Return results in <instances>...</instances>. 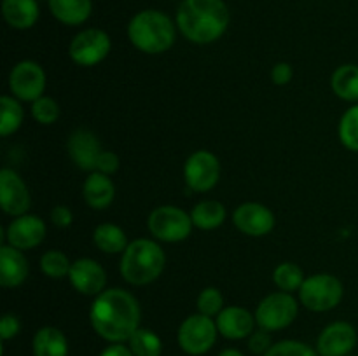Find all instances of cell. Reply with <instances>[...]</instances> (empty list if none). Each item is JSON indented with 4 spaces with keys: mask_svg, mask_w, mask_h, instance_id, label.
Wrapping results in <instances>:
<instances>
[{
    "mask_svg": "<svg viewBox=\"0 0 358 356\" xmlns=\"http://www.w3.org/2000/svg\"><path fill=\"white\" fill-rule=\"evenodd\" d=\"M7 243L17 250H31L45 237V223L37 215L16 216L7 227Z\"/></svg>",
    "mask_w": 358,
    "mask_h": 356,
    "instance_id": "cell-15",
    "label": "cell"
},
{
    "mask_svg": "<svg viewBox=\"0 0 358 356\" xmlns=\"http://www.w3.org/2000/svg\"><path fill=\"white\" fill-rule=\"evenodd\" d=\"M35 356H69V341L65 334L55 327L37 330L34 337Z\"/></svg>",
    "mask_w": 358,
    "mask_h": 356,
    "instance_id": "cell-23",
    "label": "cell"
},
{
    "mask_svg": "<svg viewBox=\"0 0 358 356\" xmlns=\"http://www.w3.org/2000/svg\"><path fill=\"white\" fill-rule=\"evenodd\" d=\"M184 177L189 187L196 192H206L215 187L220 177V163L208 150L192 154L184 166Z\"/></svg>",
    "mask_w": 358,
    "mask_h": 356,
    "instance_id": "cell-11",
    "label": "cell"
},
{
    "mask_svg": "<svg viewBox=\"0 0 358 356\" xmlns=\"http://www.w3.org/2000/svg\"><path fill=\"white\" fill-rule=\"evenodd\" d=\"M51 220L55 225L69 227L70 223H72L73 215H72V212L66 208V206H56V208H52V212H51Z\"/></svg>",
    "mask_w": 358,
    "mask_h": 356,
    "instance_id": "cell-39",
    "label": "cell"
},
{
    "mask_svg": "<svg viewBox=\"0 0 358 356\" xmlns=\"http://www.w3.org/2000/svg\"><path fill=\"white\" fill-rule=\"evenodd\" d=\"M0 201L7 215L21 216L30 208V194L17 173L9 168L0 171Z\"/></svg>",
    "mask_w": 358,
    "mask_h": 356,
    "instance_id": "cell-13",
    "label": "cell"
},
{
    "mask_svg": "<svg viewBox=\"0 0 358 356\" xmlns=\"http://www.w3.org/2000/svg\"><path fill=\"white\" fill-rule=\"evenodd\" d=\"M166 264L163 248L152 239H135L122 251L121 276L131 285H149L157 279Z\"/></svg>",
    "mask_w": 358,
    "mask_h": 356,
    "instance_id": "cell-4",
    "label": "cell"
},
{
    "mask_svg": "<svg viewBox=\"0 0 358 356\" xmlns=\"http://www.w3.org/2000/svg\"><path fill=\"white\" fill-rule=\"evenodd\" d=\"M84 201L94 209H105L115 195V187L108 175L100 173V171H93L90 177L86 178L83 187Z\"/></svg>",
    "mask_w": 358,
    "mask_h": 356,
    "instance_id": "cell-20",
    "label": "cell"
},
{
    "mask_svg": "<svg viewBox=\"0 0 358 356\" xmlns=\"http://www.w3.org/2000/svg\"><path fill=\"white\" fill-rule=\"evenodd\" d=\"M51 14L62 23L77 27L91 16V0H48Z\"/></svg>",
    "mask_w": 358,
    "mask_h": 356,
    "instance_id": "cell-22",
    "label": "cell"
},
{
    "mask_svg": "<svg viewBox=\"0 0 358 356\" xmlns=\"http://www.w3.org/2000/svg\"><path fill=\"white\" fill-rule=\"evenodd\" d=\"M233 222L247 236L261 237L275 227V215L261 202H243L233 213Z\"/></svg>",
    "mask_w": 358,
    "mask_h": 356,
    "instance_id": "cell-12",
    "label": "cell"
},
{
    "mask_svg": "<svg viewBox=\"0 0 358 356\" xmlns=\"http://www.w3.org/2000/svg\"><path fill=\"white\" fill-rule=\"evenodd\" d=\"M69 278L73 288L84 295H100L107 283L103 267L93 258H79L72 262Z\"/></svg>",
    "mask_w": 358,
    "mask_h": 356,
    "instance_id": "cell-16",
    "label": "cell"
},
{
    "mask_svg": "<svg viewBox=\"0 0 358 356\" xmlns=\"http://www.w3.org/2000/svg\"><path fill=\"white\" fill-rule=\"evenodd\" d=\"M191 215L177 206H159L149 215V230L154 237L166 243L185 239L192 230Z\"/></svg>",
    "mask_w": 358,
    "mask_h": 356,
    "instance_id": "cell-8",
    "label": "cell"
},
{
    "mask_svg": "<svg viewBox=\"0 0 358 356\" xmlns=\"http://www.w3.org/2000/svg\"><path fill=\"white\" fill-rule=\"evenodd\" d=\"M28 276V262L23 251L10 244L0 248V285L6 288L20 286Z\"/></svg>",
    "mask_w": 358,
    "mask_h": 356,
    "instance_id": "cell-19",
    "label": "cell"
},
{
    "mask_svg": "<svg viewBox=\"0 0 358 356\" xmlns=\"http://www.w3.org/2000/svg\"><path fill=\"white\" fill-rule=\"evenodd\" d=\"M229 9L224 0H184L177 10V27L187 40L210 44L224 35Z\"/></svg>",
    "mask_w": 358,
    "mask_h": 356,
    "instance_id": "cell-2",
    "label": "cell"
},
{
    "mask_svg": "<svg viewBox=\"0 0 358 356\" xmlns=\"http://www.w3.org/2000/svg\"><path fill=\"white\" fill-rule=\"evenodd\" d=\"M357 346V332L346 321L331 323L317 341V353L320 356H348Z\"/></svg>",
    "mask_w": 358,
    "mask_h": 356,
    "instance_id": "cell-14",
    "label": "cell"
},
{
    "mask_svg": "<svg viewBox=\"0 0 358 356\" xmlns=\"http://www.w3.org/2000/svg\"><path fill=\"white\" fill-rule=\"evenodd\" d=\"M119 168V157L115 156L114 152H108V150H103L98 157V163H96V170L94 171H100V173L105 175H110L115 173Z\"/></svg>",
    "mask_w": 358,
    "mask_h": 356,
    "instance_id": "cell-37",
    "label": "cell"
},
{
    "mask_svg": "<svg viewBox=\"0 0 358 356\" xmlns=\"http://www.w3.org/2000/svg\"><path fill=\"white\" fill-rule=\"evenodd\" d=\"M294 75V70L289 63H276L273 66V72H271V79L276 86H285V84L290 82Z\"/></svg>",
    "mask_w": 358,
    "mask_h": 356,
    "instance_id": "cell-38",
    "label": "cell"
},
{
    "mask_svg": "<svg viewBox=\"0 0 358 356\" xmlns=\"http://www.w3.org/2000/svg\"><path fill=\"white\" fill-rule=\"evenodd\" d=\"M93 241L101 251L105 253H121L128 248V239H126L124 230L114 223H101L94 229Z\"/></svg>",
    "mask_w": 358,
    "mask_h": 356,
    "instance_id": "cell-24",
    "label": "cell"
},
{
    "mask_svg": "<svg viewBox=\"0 0 358 356\" xmlns=\"http://www.w3.org/2000/svg\"><path fill=\"white\" fill-rule=\"evenodd\" d=\"M217 328L219 334H222L226 339L231 341H238V339H247L254 334L255 327V316H252L250 311L245 307L231 306L224 307L220 314L217 316Z\"/></svg>",
    "mask_w": 358,
    "mask_h": 356,
    "instance_id": "cell-18",
    "label": "cell"
},
{
    "mask_svg": "<svg viewBox=\"0 0 358 356\" xmlns=\"http://www.w3.org/2000/svg\"><path fill=\"white\" fill-rule=\"evenodd\" d=\"M3 20L17 30L31 28L38 20L37 0H2Z\"/></svg>",
    "mask_w": 358,
    "mask_h": 356,
    "instance_id": "cell-21",
    "label": "cell"
},
{
    "mask_svg": "<svg viewBox=\"0 0 358 356\" xmlns=\"http://www.w3.org/2000/svg\"><path fill=\"white\" fill-rule=\"evenodd\" d=\"M23 122V108L14 96L0 98V135L9 136Z\"/></svg>",
    "mask_w": 358,
    "mask_h": 356,
    "instance_id": "cell-28",
    "label": "cell"
},
{
    "mask_svg": "<svg viewBox=\"0 0 358 356\" xmlns=\"http://www.w3.org/2000/svg\"><path fill=\"white\" fill-rule=\"evenodd\" d=\"M70 267H72V264L63 251H45L41 258V269L48 278H65V276H69Z\"/></svg>",
    "mask_w": 358,
    "mask_h": 356,
    "instance_id": "cell-30",
    "label": "cell"
},
{
    "mask_svg": "<svg viewBox=\"0 0 358 356\" xmlns=\"http://www.w3.org/2000/svg\"><path fill=\"white\" fill-rule=\"evenodd\" d=\"M299 299L304 307L315 313L331 311L341 302L343 285L332 274L310 276L299 288Z\"/></svg>",
    "mask_w": 358,
    "mask_h": 356,
    "instance_id": "cell-5",
    "label": "cell"
},
{
    "mask_svg": "<svg viewBox=\"0 0 358 356\" xmlns=\"http://www.w3.org/2000/svg\"><path fill=\"white\" fill-rule=\"evenodd\" d=\"M219 356H245V355L238 351V349H224Z\"/></svg>",
    "mask_w": 358,
    "mask_h": 356,
    "instance_id": "cell-41",
    "label": "cell"
},
{
    "mask_svg": "<svg viewBox=\"0 0 358 356\" xmlns=\"http://www.w3.org/2000/svg\"><path fill=\"white\" fill-rule=\"evenodd\" d=\"M297 316V302L289 292H276L261 300L255 311V321L262 330L275 332L287 328Z\"/></svg>",
    "mask_w": 358,
    "mask_h": 356,
    "instance_id": "cell-7",
    "label": "cell"
},
{
    "mask_svg": "<svg viewBox=\"0 0 358 356\" xmlns=\"http://www.w3.org/2000/svg\"><path fill=\"white\" fill-rule=\"evenodd\" d=\"M192 223L203 230H212L226 220V208L219 201H201L191 212Z\"/></svg>",
    "mask_w": 358,
    "mask_h": 356,
    "instance_id": "cell-25",
    "label": "cell"
},
{
    "mask_svg": "<svg viewBox=\"0 0 358 356\" xmlns=\"http://www.w3.org/2000/svg\"><path fill=\"white\" fill-rule=\"evenodd\" d=\"M91 325L94 332L112 344L129 341L140 325L138 300L121 288L103 290L91 306Z\"/></svg>",
    "mask_w": 358,
    "mask_h": 356,
    "instance_id": "cell-1",
    "label": "cell"
},
{
    "mask_svg": "<svg viewBox=\"0 0 358 356\" xmlns=\"http://www.w3.org/2000/svg\"><path fill=\"white\" fill-rule=\"evenodd\" d=\"M31 115H34L37 122L49 126L56 122V119L59 117V107L52 98L41 96L31 103Z\"/></svg>",
    "mask_w": 358,
    "mask_h": 356,
    "instance_id": "cell-32",
    "label": "cell"
},
{
    "mask_svg": "<svg viewBox=\"0 0 358 356\" xmlns=\"http://www.w3.org/2000/svg\"><path fill=\"white\" fill-rule=\"evenodd\" d=\"M101 150L96 135L90 129H77L69 138V154L73 163L84 171L96 170V163Z\"/></svg>",
    "mask_w": 358,
    "mask_h": 356,
    "instance_id": "cell-17",
    "label": "cell"
},
{
    "mask_svg": "<svg viewBox=\"0 0 358 356\" xmlns=\"http://www.w3.org/2000/svg\"><path fill=\"white\" fill-rule=\"evenodd\" d=\"M110 37L107 31L98 28H87L73 37L70 42V58L80 66H93L103 61L110 52Z\"/></svg>",
    "mask_w": 358,
    "mask_h": 356,
    "instance_id": "cell-9",
    "label": "cell"
},
{
    "mask_svg": "<svg viewBox=\"0 0 358 356\" xmlns=\"http://www.w3.org/2000/svg\"><path fill=\"white\" fill-rule=\"evenodd\" d=\"M273 279H275V285L278 286L282 292H296L303 286L304 283V274L303 269L297 264H292V262H283L273 272Z\"/></svg>",
    "mask_w": 358,
    "mask_h": 356,
    "instance_id": "cell-29",
    "label": "cell"
},
{
    "mask_svg": "<svg viewBox=\"0 0 358 356\" xmlns=\"http://www.w3.org/2000/svg\"><path fill=\"white\" fill-rule=\"evenodd\" d=\"M339 138L346 149L358 152V105L343 115L339 122Z\"/></svg>",
    "mask_w": 358,
    "mask_h": 356,
    "instance_id": "cell-31",
    "label": "cell"
},
{
    "mask_svg": "<svg viewBox=\"0 0 358 356\" xmlns=\"http://www.w3.org/2000/svg\"><path fill=\"white\" fill-rule=\"evenodd\" d=\"M198 309L205 316H219L224 309V297L217 288H205L198 297Z\"/></svg>",
    "mask_w": 358,
    "mask_h": 356,
    "instance_id": "cell-34",
    "label": "cell"
},
{
    "mask_svg": "<svg viewBox=\"0 0 358 356\" xmlns=\"http://www.w3.org/2000/svg\"><path fill=\"white\" fill-rule=\"evenodd\" d=\"M9 89L14 98L23 101H31L44 94L45 72L38 63L31 59L20 61L9 73Z\"/></svg>",
    "mask_w": 358,
    "mask_h": 356,
    "instance_id": "cell-10",
    "label": "cell"
},
{
    "mask_svg": "<svg viewBox=\"0 0 358 356\" xmlns=\"http://www.w3.org/2000/svg\"><path fill=\"white\" fill-rule=\"evenodd\" d=\"M20 320L14 314H3L2 321H0V337L2 341H9L20 334Z\"/></svg>",
    "mask_w": 358,
    "mask_h": 356,
    "instance_id": "cell-36",
    "label": "cell"
},
{
    "mask_svg": "<svg viewBox=\"0 0 358 356\" xmlns=\"http://www.w3.org/2000/svg\"><path fill=\"white\" fill-rule=\"evenodd\" d=\"M100 356H135V355L131 353V349L126 348V346L121 342V344L108 346L107 349H103V351H101Z\"/></svg>",
    "mask_w": 358,
    "mask_h": 356,
    "instance_id": "cell-40",
    "label": "cell"
},
{
    "mask_svg": "<svg viewBox=\"0 0 358 356\" xmlns=\"http://www.w3.org/2000/svg\"><path fill=\"white\" fill-rule=\"evenodd\" d=\"M332 91L341 100L357 101L358 100V66L343 65L332 73L331 79Z\"/></svg>",
    "mask_w": 358,
    "mask_h": 356,
    "instance_id": "cell-26",
    "label": "cell"
},
{
    "mask_svg": "<svg viewBox=\"0 0 358 356\" xmlns=\"http://www.w3.org/2000/svg\"><path fill=\"white\" fill-rule=\"evenodd\" d=\"M271 337H269L268 330H262V328L248 337V348L255 355H266L271 349Z\"/></svg>",
    "mask_w": 358,
    "mask_h": 356,
    "instance_id": "cell-35",
    "label": "cell"
},
{
    "mask_svg": "<svg viewBox=\"0 0 358 356\" xmlns=\"http://www.w3.org/2000/svg\"><path fill=\"white\" fill-rule=\"evenodd\" d=\"M262 356H320L315 349L299 341H282L271 346L266 355Z\"/></svg>",
    "mask_w": 358,
    "mask_h": 356,
    "instance_id": "cell-33",
    "label": "cell"
},
{
    "mask_svg": "<svg viewBox=\"0 0 358 356\" xmlns=\"http://www.w3.org/2000/svg\"><path fill=\"white\" fill-rule=\"evenodd\" d=\"M128 344L135 356H161V351H163V342H161L159 335L147 328H138L129 337Z\"/></svg>",
    "mask_w": 358,
    "mask_h": 356,
    "instance_id": "cell-27",
    "label": "cell"
},
{
    "mask_svg": "<svg viewBox=\"0 0 358 356\" xmlns=\"http://www.w3.org/2000/svg\"><path fill=\"white\" fill-rule=\"evenodd\" d=\"M175 24L161 10L147 9L135 14L128 24V37L138 51L161 54L175 42Z\"/></svg>",
    "mask_w": 358,
    "mask_h": 356,
    "instance_id": "cell-3",
    "label": "cell"
},
{
    "mask_svg": "<svg viewBox=\"0 0 358 356\" xmlns=\"http://www.w3.org/2000/svg\"><path fill=\"white\" fill-rule=\"evenodd\" d=\"M219 328L213 320L205 314H192L185 318L184 323L178 328V346L182 351L191 356H201L208 353L215 344Z\"/></svg>",
    "mask_w": 358,
    "mask_h": 356,
    "instance_id": "cell-6",
    "label": "cell"
}]
</instances>
